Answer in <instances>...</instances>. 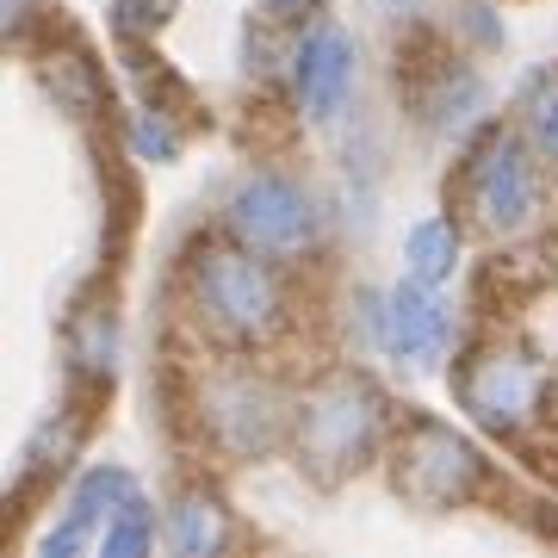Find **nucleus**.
<instances>
[{
	"instance_id": "9d476101",
	"label": "nucleus",
	"mask_w": 558,
	"mask_h": 558,
	"mask_svg": "<svg viewBox=\"0 0 558 558\" xmlns=\"http://www.w3.org/2000/svg\"><path fill=\"white\" fill-rule=\"evenodd\" d=\"M137 490H143V484L131 478L124 465H87V472L69 484V497H62V521L38 539V553H57V558L94 553V546H100V534H106V521L119 515Z\"/></svg>"
},
{
	"instance_id": "aec40b11",
	"label": "nucleus",
	"mask_w": 558,
	"mask_h": 558,
	"mask_svg": "<svg viewBox=\"0 0 558 558\" xmlns=\"http://www.w3.org/2000/svg\"><path fill=\"white\" fill-rule=\"evenodd\" d=\"M539 267H546V279H553V292H558V223L546 230V242H539Z\"/></svg>"
},
{
	"instance_id": "39448f33",
	"label": "nucleus",
	"mask_w": 558,
	"mask_h": 558,
	"mask_svg": "<svg viewBox=\"0 0 558 558\" xmlns=\"http://www.w3.org/2000/svg\"><path fill=\"white\" fill-rule=\"evenodd\" d=\"M453 410L497 440L534 435L553 410V360L521 336H484L453 360Z\"/></svg>"
},
{
	"instance_id": "20e7f679",
	"label": "nucleus",
	"mask_w": 558,
	"mask_h": 558,
	"mask_svg": "<svg viewBox=\"0 0 558 558\" xmlns=\"http://www.w3.org/2000/svg\"><path fill=\"white\" fill-rule=\"evenodd\" d=\"M260 354H218V366H205V379L193 385V422L199 440L223 465H260V459L286 453L292 435V391L260 373Z\"/></svg>"
},
{
	"instance_id": "6e6552de",
	"label": "nucleus",
	"mask_w": 558,
	"mask_h": 558,
	"mask_svg": "<svg viewBox=\"0 0 558 558\" xmlns=\"http://www.w3.org/2000/svg\"><path fill=\"white\" fill-rule=\"evenodd\" d=\"M360 87V44L348 25L336 20H304L292 25V44H286V94L299 106V119L311 131H336L348 119V100Z\"/></svg>"
},
{
	"instance_id": "ddd939ff",
	"label": "nucleus",
	"mask_w": 558,
	"mask_h": 558,
	"mask_svg": "<svg viewBox=\"0 0 558 558\" xmlns=\"http://www.w3.org/2000/svg\"><path fill=\"white\" fill-rule=\"evenodd\" d=\"M465 223L453 218V211H428V218H416L410 230H403V279H422V286H435V292H447L459 279V267H465Z\"/></svg>"
},
{
	"instance_id": "4468645a",
	"label": "nucleus",
	"mask_w": 558,
	"mask_h": 558,
	"mask_svg": "<svg viewBox=\"0 0 558 558\" xmlns=\"http://www.w3.org/2000/svg\"><path fill=\"white\" fill-rule=\"evenodd\" d=\"M156 539H168V521H161L156 502L137 490L119 515L106 521V534H100V546H94V553H100V558H143V553H156Z\"/></svg>"
},
{
	"instance_id": "423d86ee",
	"label": "nucleus",
	"mask_w": 558,
	"mask_h": 558,
	"mask_svg": "<svg viewBox=\"0 0 558 558\" xmlns=\"http://www.w3.org/2000/svg\"><path fill=\"white\" fill-rule=\"evenodd\" d=\"M218 230L248 242L255 255L279 267H311L329 242V205L311 180L286 174V168H248V174L223 193Z\"/></svg>"
},
{
	"instance_id": "7ed1b4c3",
	"label": "nucleus",
	"mask_w": 558,
	"mask_h": 558,
	"mask_svg": "<svg viewBox=\"0 0 558 558\" xmlns=\"http://www.w3.org/2000/svg\"><path fill=\"white\" fill-rule=\"evenodd\" d=\"M539 205H546V161L521 137V124L472 131V143L453 161L447 211L484 242H515L539 223Z\"/></svg>"
},
{
	"instance_id": "9b49d317",
	"label": "nucleus",
	"mask_w": 558,
	"mask_h": 558,
	"mask_svg": "<svg viewBox=\"0 0 558 558\" xmlns=\"http://www.w3.org/2000/svg\"><path fill=\"white\" fill-rule=\"evenodd\" d=\"M410 106H416L422 131H435V137H459V131L484 112V81H478L472 62L435 57V62H428V75H422V87L410 94Z\"/></svg>"
},
{
	"instance_id": "2eb2a0df",
	"label": "nucleus",
	"mask_w": 558,
	"mask_h": 558,
	"mask_svg": "<svg viewBox=\"0 0 558 558\" xmlns=\"http://www.w3.org/2000/svg\"><path fill=\"white\" fill-rule=\"evenodd\" d=\"M515 124H521V137L539 149V161L558 168V69H546V75H534L521 87Z\"/></svg>"
},
{
	"instance_id": "f257e3e1",
	"label": "nucleus",
	"mask_w": 558,
	"mask_h": 558,
	"mask_svg": "<svg viewBox=\"0 0 558 558\" xmlns=\"http://www.w3.org/2000/svg\"><path fill=\"white\" fill-rule=\"evenodd\" d=\"M286 274L292 267L255 255L230 230L193 236L174 267L180 317L211 354H274L286 341V329H292V286H286Z\"/></svg>"
},
{
	"instance_id": "0eeeda50",
	"label": "nucleus",
	"mask_w": 558,
	"mask_h": 558,
	"mask_svg": "<svg viewBox=\"0 0 558 558\" xmlns=\"http://www.w3.org/2000/svg\"><path fill=\"white\" fill-rule=\"evenodd\" d=\"M385 478L410 509H428V515H447V509H465V502L484 497L490 484V459L465 428L440 416H403L391 447H385Z\"/></svg>"
},
{
	"instance_id": "f03ea898",
	"label": "nucleus",
	"mask_w": 558,
	"mask_h": 558,
	"mask_svg": "<svg viewBox=\"0 0 558 558\" xmlns=\"http://www.w3.org/2000/svg\"><path fill=\"white\" fill-rule=\"evenodd\" d=\"M391 435H398V410L379 391V379L360 366H323L317 379L292 391L286 459L299 465V478L336 490V484L360 478L366 465H385Z\"/></svg>"
},
{
	"instance_id": "1a4fd4ad",
	"label": "nucleus",
	"mask_w": 558,
	"mask_h": 558,
	"mask_svg": "<svg viewBox=\"0 0 558 558\" xmlns=\"http://www.w3.org/2000/svg\"><path fill=\"white\" fill-rule=\"evenodd\" d=\"M366 341L379 348L385 360H398L410 373H428L453 354V311L435 286L422 279H398L366 299Z\"/></svg>"
},
{
	"instance_id": "6ab92c4d",
	"label": "nucleus",
	"mask_w": 558,
	"mask_h": 558,
	"mask_svg": "<svg viewBox=\"0 0 558 558\" xmlns=\"http://www.w3.org/2000/svg\"><path fill=\"white\" fill-rule=\"evenodd\" d=\"M161 7H168V0H112L119 32H156V25H161Z\"/></svg>"
},
{
	"instance_id": "dca6fc26",
	"label": "nucleus",
	"mask_w": 558,
	"mask_h": 558,
	"mask_svg": "<svg viewBox=\"0 0 558 558\" xmlns=\"http://www.w3.org/2000/svg\"><path fill=\"white\" fill-rule=\"evenodd\" d=\"M112 354H119V329L106 311H87V317L69 329V373L94 385H112Z\"/></svg>"
},
{
	"instance_id": "a211bd4d",
	"label": "nucleus",
	"mask_w": 558,
	"mask_h": 558,
	"mask_svg": "<svg viewBox=\"0 0 558 558\" xmlns=\"http://www.w3.org/2000/svg\"><path fill=\"white\" fill-rule=\"evenodd\" d=\"M255 13L267 25H304L323 13V0H255Z\"/></svg>"
},
{
	"instance_id": "f3484780",
	"label": "nucleus",
	"mask_w": 558,
	"mask_h": 558,
	"mask_svg": "<svg viewBox=\"0 0 558 558\" xmlns=\"http://www.w3.org/2000/svg\"><path fill=\"white\" fill-rule=\"evenodd\" d=\"M180 124H168V112H149L143 106L137 119H131V149H137L143 161H174L180 156Z\"/></svg>"
},
{
	"instance_id": "f8f14e48",
	"label": "nucleus",
	"mask_w": 558,
	"mask_h": 558,
	"mask_svg": "<svg viewBox=\"0 0 558 558\" xmlns=\"http://www.w3.org/2000/svg\"><path fill=\"white\" fill-rule=\"evenodd\" d=\"M161 521H168L161 546L180 558H218L236 546V521H230L218 490H205V484H180L168 497V509H161Z\"/></svg>"
}]
</instances>
